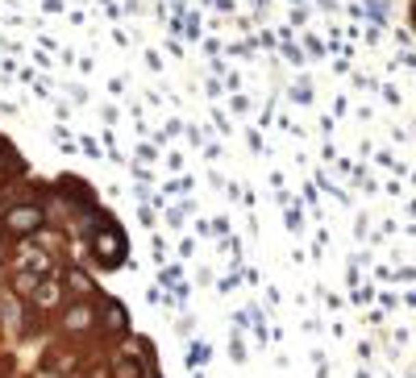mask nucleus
Instances as JSON below:
<instances>
[{
	"instance_id": "1",
	"label": "nucleus",
	"mask_w": 416,
	"mask_h": 378,
	"mask_svg": "<svg viewBox=\"0 0 416 378\" xmlns=\"http://www.w3.org/2000/svg\"><path fill=\"white\" fill-rule=\"evenodd\" d=\"M42 208L38 204H13L9 212H5V229L9 233H17V237H25V233H34V229H42Z\"/></svg>"
},
{
	"instance_id": "2",
	"label": "nucleus",
	"mask_w": 416,
	"mask_h": 378,
	"mask_svg": "<svg viewBox=\"0 0 416 378\" xmlns=\"http://www.w3.org/2000/svg\"><path fill=\"white\" fill-rule=\"evenodd\" d=\"M92 249H96V258H100V266H117L121 258H125V237L117 233V229H109V233H96L92 237Z\"/></svg>"
},
{
	"instance_id": "3",
	"label": "nucleus",
	"mask_w": 416,
	"mask_h": 378,
	"mask_svg": "<svg viewBox=\"0 0 416 378\" xmlns=\"http://www.w3.org/2000/svg\"><path fill=\"white\" fill-rule=\"evenodd\" d=\"M92 320H96V312L88 303H71L67 316H63V329L67 333H83V329H92Z\"/></svg>"
},
{
	"instance_id": "4",
	"label": "nucleus",
	"mask_w": 416,
	"mask_h": 378,
	"mask_svg": "<svg viewBox=\"0 0 416 378\" xmlns=\"http://www.w3.org/2000/svg\"><path fill=\"white\" fill-rule=\"evenodd\" d=\"M100 303H104V324H109V333H125V329H129L125 308H121L117 299H109V295H100Z\"/></svg>"
},
{
	"instance_id": "5",
	"label": "nucleus",
	"mask_w": 416,
	"mask_h": 378,
	"mask_svg": "<svg viewBox=\"0 0 416 378\" xmlns=\"http://www.w3.org/2000/svg\"><path fill=\"white\" fill-rule=\"evenodd\" d=\"M38 283H42V279L34 275V270H17V275H13V291H17L21 299H25V295H34V291H38Z\"/></svg>"
},
{
	"instance_id": "6",
	"label": "nucleus",
	"mask_w": 416,
	"mask_h": 378,
	"mask_svg": "<svg viewBox=\"0 0 416 378\" xmlns=\"http://www.w3.org/2000/svg\"><path fill=\"white\" fill-rule=\"evenodd\" d=\"M38 308H55L59 303V283H38Z\"/></svg>"
},
{
	"instance_id": "7",
	"label": "nucleus",
	"mask_w": 416,
	"mask_h": 378,
	"mask_svg": "<svg viewBox=\"0 0 416 378\" xmlns=\"http://www.w3.org/2000/svg\"><path fill=\"white\" fill-rule=\"evenodd\" d=\"M21 262H25V270H34V275H38V279H42V275H46V266H50V262H46V254H42V249H29V254H25V258H21Z\"/></svg>"
},
{
	"instance_id": "8",
	"label": "nucleus",
	"mask_w": 416,
	"mask_h": 378,
	"mask_svg": "<svg viewBox=\"0 0 416 378\" xmlns=\"http://www.w3.org/2000/svg\"><path fill=\"white\" fill-rule=\"evenodd\" d=\"M67 283H71V291H79V295H88V291H92V279L83 275V270H71Z\"/></svg>"
},
{
	"instance_id": "9",
	"label": "nucleus",
	"mask_w": 416,
	"mask_h": 378,
	"mask_svg": "<svg viewBox=\"0 0 416 378\" xmlns=\"http://www.w3.org/2000/svg\"><path fill=\"white\" fill-rule=\"evenodd\" d=\"M117 378H138V362H129V357H125V362L117 366Z\"/></svg>"
},
{
	"instance_id": "10",
	"label": "nucleus",
	"mask_w": 416,
	"mask_h": 378,
	"mask_svg": "<svg viewBox=\"0 0 416 378\" xmlns=\"http://www.w3.org/2000/svg\"><path fill=\"white\" fill-rule=\"evenodd\" d=\"M412 21H416V5H412Z\"/></svg>"
}]
</instances>
